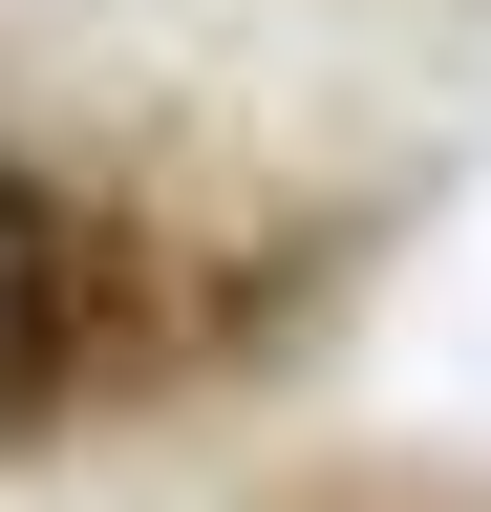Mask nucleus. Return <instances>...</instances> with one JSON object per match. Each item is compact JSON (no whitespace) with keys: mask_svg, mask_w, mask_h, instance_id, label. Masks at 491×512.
<instances>
[{"mask_svg":"<svg viewBox=\"0 0 491 512\" xmlns=\"http://www.w3.org/2000/svg\"><path fill=\"white\" fill-rule=\"evenodd\" d=\"M107 278H129V256H107V214L43 150H0V448H43L107 384Z\"/></svg>","mask_w":491,"mask_h":512,"instance_id":"1","label":"nucleus"}]
</instances>
